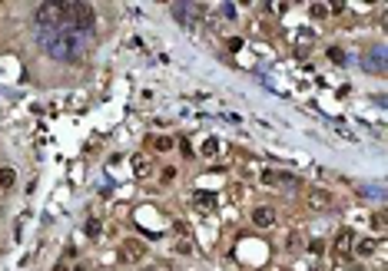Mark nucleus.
Wrapping results in <instances>:
<instances>
[{"label": "nucleus", "instance_id": "obj_11", "mask_svg": "<svg viewBox=\"0 0 388 271\" xmlns=\"http://www.w3.org/2000/svg\"><path fill=\"white\" fill-rule=\"evenodd\" d=\"M17 185V172L14 169H0V189H14Z\"/></svg>", "mask_w": 388, "mask_h": 271}, {"label": "nucleus", "instance_id": "obj_21", "mask_svg": "<svg viewBox=\"0 0 388 271\" xmlns=\"http://www.w3.org/2000/svg\"><path fill=\"white\" fill-rule=\"evenodd\" d=\"M159 179H163V182H166V185H169V182L176 179V169H173V165H169V169H163V175H159Z\"/></svg>", "mask_w": 388, "mask_h": 271}, {"label": "nucleus", "instance_id": "obj_23", "mask_svg": "<svg viewBox=\"0 0 388 271\" xmlns=\"http://www.w3.org/2000/svg\"><path fill=\"white\" fill-rule=\"evenodd\" d=\"M73 271H90V265H76V268Z\"/></svg>", "mask_w": 388, "mask_h": 271}, {"label": "nucleus", "instance_id": "obj_7", "mask_svg": "<svg viewBox=\"0 0 388 271\" xmlns=\"http://www.w3.org/2000/svg\"><path fill=\"white\" fill-rule=\"evenodd\" d=\"M120 252H123L126 261H143V258H146V245H143L140 238H123V248H120Z\"/></svg>", "mask_w": 388, "mask_h": 271}, {"label": "nucleus", "instance_id": "obj_1", "mask_svg": "<svg viewBox=\"0 0 388 271\" xmlns=\"http://www.w3.org/2000/svg\"><path fill=\"white\" fill-rule=\"evenodd\" d=\"M63 23H70L76 30H90L93 27V7L90 3H80V0L63 3Z\"/></svg>", "mask_w": 388, "mask_h": 271}, {"label": "nucleus", "instance_id": "obj_5", "mask_svg": "<svg viewBox=\"0 0 388 271\" xmlns=\"http://www.w3.org/2000/svg\"><path fill=\"white\" fill-rule=\"evenodd\" d=\"M276 222H279V215H276L272 205H256V208H252V225H256V228H272Z\"/></svg>", "mask_w": 388, "mask_h": 271}, {"label": "nucleus", "instance_id": "obj_14", "mask_svg": "<svg viewBox=\"0 0 388 271\" xmlns=\"http://www.w3.org/2000/svg\"><path fill=\"white\" fill-rule=\"evenodd\" d=\"M216 152H219V139H206V143H203V156H206V159H212Z\"/></svg>", "mask_w": 388, "mask_h": 271}, {"label": "nucleus", "instance_id": "obj_15", "mask_svg": "<svg viewBox=\"0 0 388 271\" xmlns=\"http://www.w3.org/2000/svg\"><path fill=\"white\" fill-rule=\"evenodd\" d=\"M329 60H332V63H345V50H342V47H332V50H329Z\"/></svg>", "mask_w": 388, "mask_h": 271}, {"label": "nucleus", "instance_id": "obj_9", "mask_svg": "<svg viewBox=\"0 0 388 271\" xmlns=\"http://www.w3.org/2000/svg\"><path fill=\"white\" fill-rule=\"evenodd\" d=\"M375 248H378V241H371V238H355V241H352V255H358V258L375 255Z\"/></svg>", "mask_w": 388, "mask_h": 271}, {"label": "nucleus", "instance_id": "obj_12", "mask_svg": "<svg viewBox=\"0 0 388 271\" xmlns=\"http://www.w3.org/2000/svg\"><path fill=\"white\" fill-rule=\"evenodd\" d=\"M149 145H153V149H156V152H169V149H173V139H169V136H156V139H149Z\"/></svg>", "mask_w": 388, "mask_h": 271}, {"label": "nucleus", "instance_id": "obj_6", "mask_svg": "<svg viewBox=\"0 0 388 271\" xmlns=\"http://www.w3.org/2000/svg\"><path fill=\"white\" fill-rule=\"evenodd\" d=\"M352 241H355L352 228H338V235H335V241H332L335 258H349V255H352Z\"/></svg>", "mask_w": 388, "mask_h": 271}, {"label": "nucleus", "instance_id": "obj_13", "mask_svg": "<svg viewBox=\"0 0 388 271\" xmlns=\"http://www.w3.org/2000/svg\"><path fill=\"white\" fill-rule=\"evenodd\" d=\"M309 14H312L315 20H325V17H329V14H332V10H329L325 3H312V7H309Z\"/></svg>", "mask_w": 388, "mask_h": 271}, {"label": "nucleus", "instance_id": "obj_8", "mask_svg": "<svg viewBox=\"0 0 388 271\" xmlns=\"http://www.w3.org/2000/svg\"><path fill=\"white\" fill-rule=\"evenodd\" d=\"M149 172H153V159H149L146 152H136V156H133V175H136V179H146Z\"/></svg>", "mask_w": 388, "mask_h": 271}, {"label": "nucleus", "instance_id": "obj_17", "mask_svg": "<svg viewBox=\"0 0 388 271\" xmlns=\"http://www.w3.org/2000/svg\"><path fill=\"white\" fill-rule=\"evenodd\" d=\"M143 271H173L169 261H156V265H143Z\"/></svg>", "mask_w": 388, "mask_h": 271}, {"label": "nucleus", "instance_id": "obj_3", "mask_svg": "<svg viewBox=\"0 0 388 271\" xmlns=\"http://www.w3.org/2000/svg\"><path fill=\"white\" fill-rule=\"evenodd\" d=\"M305 202H309L312 212H329V208H335V195L329 189H318V185L305 192Z\"/></svg>", "mask_w": 388, "mask_h": 271}, {"label": "nucleus", "instance_id": "obj_22", "mask_svg": "<svg viewBox=\"0 0 388 271\" xmlns=\"http://www.w3.org/2000/svg\"><path fill=\"white\" fill-rule=\"evenodd\" d=\"M285 245H289V248H299V245H302V235H299V232H292V235H289V241H285Z\"/></svg>", "mask_w": 388, "mask_h": 271}, {"label": "nucleus", "instance_id": "obj_2", "mask_svg": "<svg viewBox=\"0 0 388 271\" xmlns=\"http://www.w3.org/2000/svg\"><path fill=\"white\" fill-rule=\"evenodd\" d=\"M37 23L40 27H63V3H40Z\"/></svg>", "mask_w": 388, "mask_h": 271}, {"label": "nucleus", "instance_id": "obj_10", "mask_svg": "<svg viewBox=\"0 0 388 271\" xmlns=\"http://www.w3.org/2000/svg\"><path fill=\"white\" fill-rule=\"evenodd\" d=\"M193 205H196V208H199V212H212V208H216V195H209V192H196V195H193Z\"/></svg>", "mask_w": 388, "mask_h": 271}, {"label": "nucleus", "instance_id": "obj_19", "mask_svg": "<svg viewBox=\"0 0 388 271\" xmlns=\"http://www.w3.org/2000/svg\"><path fill=\"white\" fill-rule=\"evenodd\" d=\"M87 235H90V238H100V222H96V218H90V222H87Z\"/></svg>", "mask_w": 388, "mask_h": 271}, {"label": "nucleus", "instance_id": "obj_16", "mask_svg": "<svg viewBox=\"0 0 388 271\" xmlns=\"http://www.w3.org/2000/svg\"><path fill=\"white\" fill-rule=\"evenodd\" d=\"M371 228H375V232H385V215H382V212L371 215Z\"/></svg>", "mask_w": 388, "mask_h": 271}, {"label": "nucleus", "instance_id": "obj_20", "mask_svg": "<svg viewBox=\"0 0 388 271\" xmlns=\"http://www.w3.org/2000/svg\"><path fill=\"white\" fill-rule=\"evenodd\" d=\"M309 252H312V255H322V252H325V241L312 238V241H309Z\"/></svg>", "mask_w": 388, "mask_h": 271}, {"label": "nucleus", "instance_id": "obj_4", "mask_svg": "<svg viewBox=\"0 0 388 271\" xmlns=\"http://www.w3.org/2000/svg\"><path fill=\"white\" fill-rule=\"evenodd\" d=\"M259 182H262V185H272V189L299 185V179L292 175V172H279V169H262V172H259Z\"/></svg>", "mask_w": 388, "mask_h": 271}, {"label": "nucleus", "instance_id": "obj_24", "mask_svg": "<svg viewBox=\"0 0 388 271\" xmlns=\"http://www.w3.org/2000/svg\"><path fill=\"white\" fill-rule=\"evenodd\" d=\"M53 271H70V268H67V265H56V268Z\"/></svg>", "mask_w": 388, "mask_h": 271}, {"label": "nucleus", "instance_id": "obj_18", "mask_svg": "<svg viewBox=\"0 0 388 271\" xmlns=\"http://www.w3.org/2000/svg\"><path fill=\"white\" fill-rule=\"evenodd\" d=\"M176 252H179V255H189V252H193V241H189V238H179V241H176Z\"/></svg>", "mask_w": 388, "mask_h": 271}]
</instances>
